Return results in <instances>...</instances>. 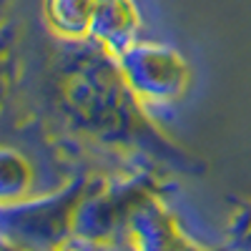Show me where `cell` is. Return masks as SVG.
I'll return each instance as SVG.
<instances>
[]
</instances>
